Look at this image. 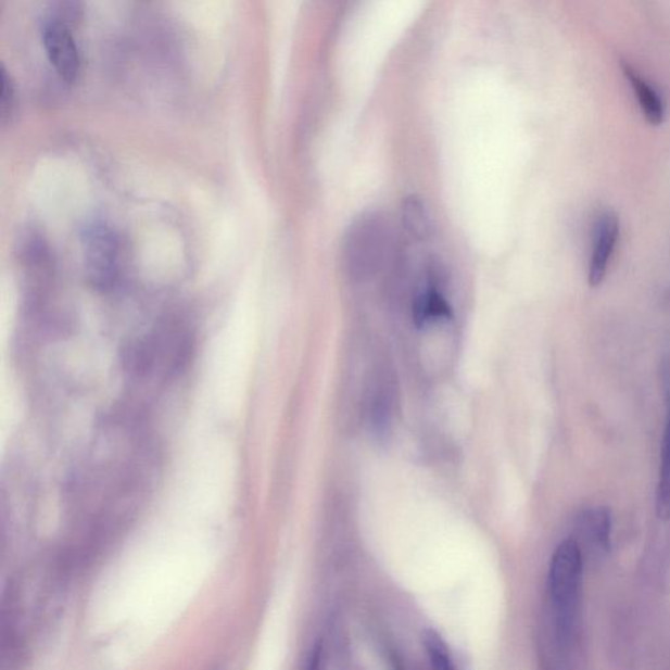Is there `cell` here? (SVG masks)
<instances>
[{
  "label": "cell",
  "mask_w": 670,
  "mask_h": 670,
  "mask_svg": "<svg viewBox=\"0 0 670 670\" xmlns=\"http://www.w3.org/2000/svg\"><path fill=\"white\" fill-rule=\"evenodd\" d=\"M14 85H12V80L8 75V72L3 68L2 72V113L5 114L9 112L12 104H14Z\"/></svg>",
  "instance_id": "11"
},
{
  "label": "cell",
  "mask_w": 670,
  "mask_h": 670,
  "mask_svg": "<svg viewBox=\"0 0 670 670\" xmlns=\"http://www.w3.org/2000/svg\"><path fill=\"white\" fill-rule=\"evenodd\" d=\"M667 404L668 413L661 444L659 483H657L656 490L657 515L662 520L670 518V402H667Z\"/></svg>",
  "instance_id": "8"
},
{
  "label": "cell",
  "mask_w": 670,
  "mask_h": 670,
  "mask_svg": "<svg viewBox=\"0 0 670 670\" xmlns=\"http://www.w3.org/2000/svg\"><path fill=\"white\" fill-rule=\"evenodd\" d=\"M424 642L433 667L442 670L453 668L450 650L435 631H426Z\"/></svg>",
  "instance_id": "10"
},
{
  "label": "cell",
  "mask_w": 670,
  "mask_h": 670,
  "mask_svg": "<svg viewBox=\"0 0 670 670\" xmlns=\"http://www.w3.org/2000/svg\"><path fill=\"white\" fill-rule=\"evenodd\" d=\"M42 43L51 66L61 78L67 83L75 81L80 69L79 51L65 25L56 22L45 24Z\"/></svg>",
  "instance_id": "3"
},
{
  "label": "cell",
  "mask_w": 670,
  "mask_h": 670,
  "mask_svg": "<svg viewBox=\"0 0 670 670\" xmlns=\"http://www.w3.org/2000/svg\"><path fill=\"white\" fill-rule=\"evenodd\" d=\"M404 225L416 239H425L431 232V219L422 202L410 198L404 204Z\"/></svg>",
  "instance_id": "9"
},
{
  "label": "cell",
  "mask_w": 670,
  "mask_h": 670,
  "mask_svg": "<svg viewBox=\"0 0 670 670\" xmlns=\"http://www.w3.org/2000/svg\"><path fill=\"white\" fill-rule=\"evenodd\" d=\"M623 75L631 89H633L637 105L641 106L644 117H646L650 125H661L663 117H666V108H663L661 96L633 67L624 65Z\"/></svg>",
  "instance_id": "6"
},
{
  "label": "cell",
  "mask_w": 670,
  "mask_h": 670,
  "mask_svg": "<svg viewBox=\"0 0 670 670\" xmlns=\"http://www.w3.org/2000/svg\"><path fill=\"white\" fill-rule=\"evenodd\" d=\"M584 557L577 541L565 540L555 551L548 570L547 593L554 641L569 655L582 624Z\"/></svg>",
  "instance_id": "1"
},
{
  "label": "cell",
  "mask_w": 670,
  "mask_h": 670,
  "mask_svg": "<svg viewBox=\"0 0 670 670\" xmlns=\"http://www.w3.org/2000/svg\"><path fill=\"white\" fill-rule=\"evenodd\" d=\"M578 538L582 544H577L582 553L592 555L604 554L610 545L611 519L608 510L590 508L583 510L578 519Z\"/></svg>",
  "instance_id": "5"
},
{
  "label": "cell",
  "mask_w": 670,
  "mask_h": 670,
  "mask_svg": "<svg viewBox=\"0 0 670 670\" xmlns=\"http://www.w3.org/2000/svg\"><path fill=\"white\" fill-rule=\"evenodd\" d=\"M391 223L380 213L357 216L342 241V265L351 282L366 283L378 277L391 260Z\"/></svg>",
  "instance_id": "2"
},
{
  "label": "cell",
  "mask_w": 670,
  "mask_h": 670,
  "mask_svg": "<svg viewBox=\"0 0 670 670\" xmlns=\"http://www.w3.org/2000/svg\"><path fill=\"white\" fill-rule=\"evenodd\" d=\"M92 252L89 257L93 260L92 269L94 279H100L102 285L111 282L117 274L118 251L112 236L102 233L94 236Z\"/></svg>",
  "instance_id": "7"
},
{
  "label": "cell",
  "mask_w": 670,
  "mask_h": 670,
  "mask_svg": "<svg viewBox=\"0 0 670 670\" xmlns=\"http://www.w3.org/2000/svg\"><path fill=\"white\" fill-rule=\"evenodd\" d=\"M618 236H620V220L616 214L605 213L597 222L595 241H593L589 269L591 287H598L604 282Z\"/></svg>",
  "instance_id": "4"
}]
</instances>
